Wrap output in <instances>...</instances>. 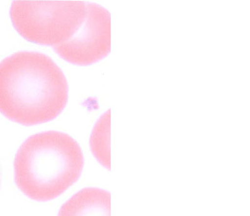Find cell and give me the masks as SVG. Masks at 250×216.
Instances as JSON below:
<instances>
[{"label": "cell", "mask_w": 250, "mask_h": 216, "mask_svg": "<svg viewBox=\"0 0 250 216\" xmlns=\"http://www.w3.org/2000/svg\"><path fill=\"white\" fill-rule=\"evenodd\" d=\"M68 99L66 78L48 56L20 51L0 63V113L11 121L26 126L52 121Z\"/></svg>", "instance_id": "1"}, {"label": "cell", "mask_w": 250, "mask_h": 216, "mask_svg": "<svg viewBox=\"0 0 250 216\" xmlns=\"http://www.w3.org/2000/svg\"><path fill=\"white\" fill-rule=\"evenodd\" d=\"M79 144L67 134H36L20 146L14 161L18 188L30 199H55L79 179L84 167Z\"/></svg>", "instance_id": "2"}, {"label": "cell", "mask_w": 250, "mask_h": 216, "mask_svg": "<svg viewBox=\"0 0 250 216\" xmlns=\"http://www.w3.org/2000/svg\"><path fill=\"white\" fill-rule=\"evenodd\" d=\"M87 2L15 1L10 17L24 39L53 48L66 43L77 32L85 17Z\"/></svg>", "instance_id": "3"}, {"label": "cell", "mask_w": 250, "mask_h": 216, "mask_svg": "<svg viewBox=\"0 0 250 216\" xmlns=\"http://www.w3.org/2000/svg\"><path fill=\"white\" fill-rule=\"evenodd\" d=\"M69 63L87 66L105 58L111 50V17L106 9L87 2L85 17L66 43L53 48Z\"/></svg>", "instance_id": "4"}, {"label": "cell", "mask_w": 250, "mask_h": 216, "mask_svg": "<svg viewBox=\"0 0 250 216\" xmlns=\"http://www.w3.org/2000/svg\"><path fill=\"white\" fill-rule=\"evenodd\" d=\"M58 216H111L110 193L99 188L82 189L62 205Z\"/></svg>", "instance_id": "5"}]
</instances>
